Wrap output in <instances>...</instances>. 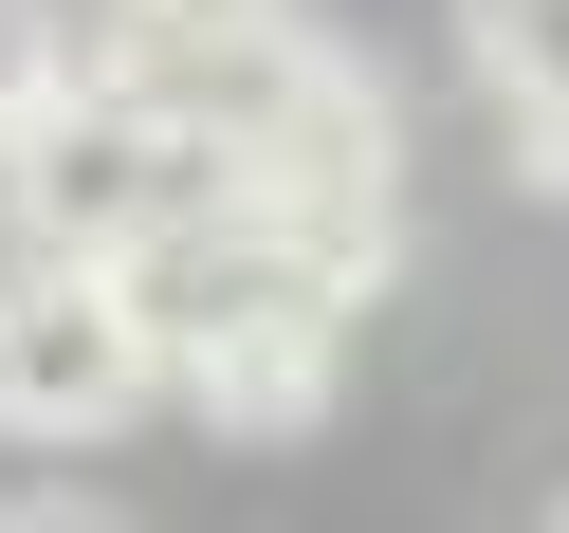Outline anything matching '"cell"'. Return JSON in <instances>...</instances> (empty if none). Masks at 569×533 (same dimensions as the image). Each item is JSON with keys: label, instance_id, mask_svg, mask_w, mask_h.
Returning <instances> with one entry per match:
<instances>
[{"label": "cell", "instance_id": "1", "mask_svg": "<svg viewBox=\"0 0 569 533\" xmlns=\"http://www.w3.org/2000/svg\"><path fill=\"white\" fill-rule=\"evenodd\" d=\"M0 203H19V239H56V258H129V239H166L184 203H221V148H202L184 111H148L111 56H74L38 111L0 129Z\"/></svg>", "mask_w": 569, "mask_h": 533}, {"label": "cell", "instance_id": "2", "mask_svg": "<svg viewBox=\"0 0 569 533\" xmlns=\"http://www.w3.org/2000/svg\"><path fill=\"white\" fill-rule=\"evenodd\" d=\"M166 405V349L148 313H129L111 258H38V276H0V442H129V423Z\"/></svg>", "mask_w": 569, "mask_h": 533}, {"label": "cell", "instance_id": "3", "mask_svg": "<svg viewBox=\"0 0 569 533\" xmlns=\"http://www.w3.org/2000/svg\"><path fill=\"white\" fill-rule=\"evenodd\" d=\"M239 203H258L276 239H295V276H331L349 313L386 295V258H405V129H386V92H312L295 129H276L258 166H239Z\"/></svg>", "mask_w": 569, "mask_h": 533}, {"label": "cell", "instance_id": "4", "mask_svg": "<svg viewBox=\"0 0 569 533\" xmlns=\"http://www.w3.org/2000/svg\"><path fill=\"white\" fill-rule=\"evenodd\" d=\"M331 349H349L331 295H312V313H258V332L184 349V368H166V405H202L221 442H312V423H331Z\"/></svg>", "mask_w": 569, "mask_h": 533}, {"label": "cell", "instance_id": "5", "mask_svg": "<svg viewBox=\"0 0 569 533\" xmlns=\"http://www.w3.org/2000/svg\"><path fill=\"white\" fill-rule=\"evenodd\" d=\"M459 75L515 129H569V0H459Z\"/></svg>", "mask_w": 569, "mask_h": 533}, {"label": "cell", "instance_id": "6", "mask_svg": "<svg viewBox=\"0 0 569 533\" xmlns=\"http://www.w3.org/2000/svg\"><path fill=\"white\" fill-rule=\"evenodd\" d=\"M56 75H74V38H56V0H0V129L38 111Z\"/></svg>", "mask_w": 569, "mask_h": 533}, {"label": "cell", "instance_id": "7", "mask_svg": "<svg viewBox=\"0 0 569 533\" xmlns=\"http://www.w3.org/2000/svg\"><path fill=\"white\" fill-rule=\"evenodd\" d=\"M0 533H129L111 496H0Z\"/></svg>", "mask_w": 569, "mask_h": 533}, {"label": "cell", "instance_id": "8", "mask_svg": "<svg viewBox=\"0 0 569 533\" xmlns=\"http://www.w3.org/2000/svg\"><path fill=\"white\" fill-rule=\"evenodd\" d=\"M92 19H184V0H92Z\"/></svg>", "mask_w": 569, "mask_h": 533}, {"label": "cell", "instance_id": "9", "mask_svg": "<svg viewBox=\"0 0 569 533\" xmlns=\"http://www.w3.org/2000/svg\"><path fill=\"white\" fill-rule=\"evenodd\" d=\"M532 533H569V496H551V515H532Z\"/></svg>", "mask_w": 569, "mask_h": 533}]
</instances>
